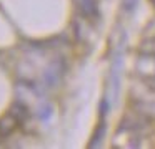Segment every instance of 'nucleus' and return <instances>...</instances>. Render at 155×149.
I'll list each match as a JSON object with an SVG mask.
<instances>
[{"label": "nucleus", "mask_w": 155, "mask_h": 149, "mask_svg": "<svg viewBox=\"0 0 155 149\" xmlns=\"http://www.w3.org/2000/svg\"><path fill=\"white\" fill-rule=\"evenodd\" d=\"M102 134H104V124H100V128H98V132L94 136V141L90 142V147H94V146H98L100 144V141H102Z\"/></svg>", "instance_id": "20e7f679"}, {"label": "nucleus", "mask_w": 155, "mask_h": 149, "mask_svg": "<svg viewBox=\"0 0 155 149\" xmlns=\"http://www.w3.org/2000/svg\"><path fill=\"white\" fill-rule=\"evenodd\" d=\"M8 113H12V116L17 119L18 124H24L25 121L30 119V109H28V106L24 101H14V104H12Z\"/></svg>", "instance_id": "f257e3e1"}, {"label": "nucleus", "mask_w": 155, "mask_h": 149, "mask_svg": "<svg viewBox=\"0 0 155 149\" xmlns=\"http://www.w3.org/2000/svg\"><path fill=\"white\" fill-rule=\"evenodd\" d=\"M124 3H125V8L128 7V0H124Z\"/></svg>", "instance_id": "39448f33"}, {"label": "nucleus", "mask_w": 155, "mask_h": 149, "mask_svg": "<svg viewBox=\"0 0 155 149\" xmlns=\"http://www.w3.org/2000/svg\"><path fill=\"white\" fill-rule=\"evenodd\" d=\"M18 126L17 119L12 116V113H7L4 118H0V138H8L15 128Z\"/></svg>", "instance_id": "f03ea898"}, {"label": "nucleus", "mask_w": 155, "mask_h": 149, "mask_svg": "<svg viewBox=\"0 0 155 149\" xmlns=\"http://www.w3.org/2000/svg\"><path fill=\"white\" fill-rule=\"evenodd\" d=\"M52 114V108L48 103H42L40 106H38V116H40V119H48Z\"/></svg>", "instance_id": "7ed1b4c3"}]
</instances>
